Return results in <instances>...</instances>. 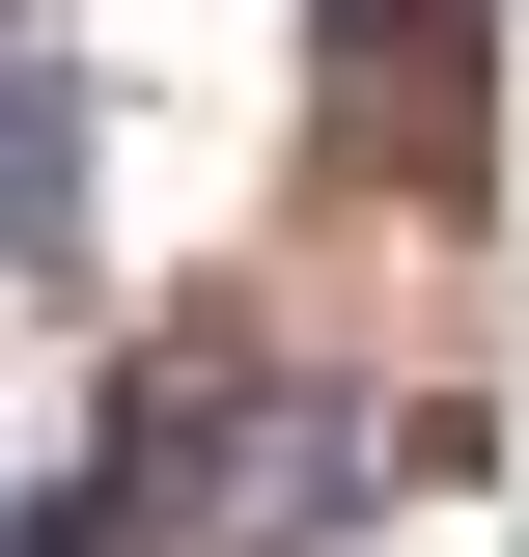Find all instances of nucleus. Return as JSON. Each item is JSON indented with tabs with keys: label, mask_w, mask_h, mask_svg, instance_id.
<instances>
[{
	"label": "nucleus",
	"mask_w": 529,
	"mask_h": 557,
	"mask_svg": "<svg viewBox=\"0 0 529 557\" xmlns=\"http://www.w3.org/2000/svg\"><path fill=\"white\" fill-rule=\"evenodd\" d=\"M0 557H112V474H28V502H0Z\"/></svg>",
	"instance_id": "nucleus-2"
},
{
	"label": "nucleus",
	"mask_w": 529,
	"mask_h": 557,
	"mask_svg": "<svg viewBox=\"0 0 529 557\" xmlns=\"http://www.w3.org/2000/svg\"><path fill=\"white\" fill-rule=\"evenodd\" d=\"M0 278H28V307L112 278V112H84V57L28 28V0H0Z\"/></svg>",
	"instance_id": "nucleus-1"
}]
</instances>
